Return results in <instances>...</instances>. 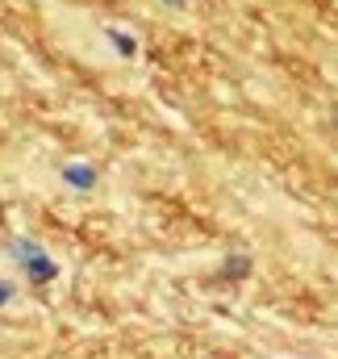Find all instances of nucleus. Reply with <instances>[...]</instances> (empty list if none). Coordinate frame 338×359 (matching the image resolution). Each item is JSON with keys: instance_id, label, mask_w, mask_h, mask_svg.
Listing matches in <instances>:
<instances>
[{"instance_id": "39448f33", "label": "nucleus", "mask_w": 338, "mask_h": 359, "mask_svg": "<svg viewBox=\"0 0 338 359\" xmlns=\"http://www.w3.org/2000/svg\"><path fill=\"white\" fill-rule=\"evenodd\" d=\"M13 301H17V280H13V276H0V313H4Z\"/></svg>"}, {"instance_id": "f03ea898", "label": "nucleus", "mask_w": 338, "mask_h": 359, "mask_svg": "<svg viewBox=\"0 0 338 359\" xmlns=\"http://www.w3.org/2000/svg\"><path fill=\"white\" fill-rule=\"evenodd\" d=\"M59 184L67 188V192H76V196H92L96 188H100V168L92 163V159H63L59 163Z\"/></svg>"}, {"instance_id": "20e7f679", "label": "nucleus", "mask_w": 338, "mask_h": 359, "mask_svg": "<svg viewBox=\"0 0 338 359\" xmlns=\"http://www.w3.org/2000/svg\"><path fill=\"white\" fill-rule=\"evenodd\" d=\"M251 255H243V251H230V255H226V259H222V271H217V276H222V280H226V284H243V280H251Z\"/></svg>"}, {"instance_id": "0eeeda50", "label": "nucleus", "mask_w": 338, "mask_h": 359, "mask_svg": "<svg viewBox=\"0 0 338 359\" xmlns=\"http://www.w3.org/2000/svg\"><path fill=\"white\" fill-rule=\"evenodd\" d=\"M330 126H334V130H338V104H334V109H330Z\"/></svg>"}, {"instance_id": "f257e3e1", "label": "nucleus", "mask_w": 338, "mask_h": 359, "mask_svg": "<svg viewBox=\"0 0 338 359\" xmlns=\"http://www.w3.org/2000/svg\"><path fill=\"white\" fill-rule=\"evenodd\" d=\"M4 259L13 264V271L29 284V288H50L63 268H59V259L50 255V247H42L38 238H29V234H13V238H4Z\"/></svg>"}, {"instance_id": "7ed1b4c3", "label": "nucleus", "mask_w": 338, "mask_h": 359, "mask_svg": "<svg viewBox=\"0 0 338 359\" xmlns=\"http://www.w3.org/2000/svg\"><path fill=\"white\" fill-rule=\"evenodd\" d=\"M104 46L121 59V63H134L142 55V38L130 29V25H104Z\"/></svg>"}, {"instance_id": "423d86ee", "label": "nucleus", "mask_w": 338, "mask_h": 359, "mask_svg": "<svg viewBox=\"0 0 338 359\" xmlns=\"http://www.w3.org/2000/svg\"><path fill=\"white\" fill-rule=\"evenodd\" d=\"M155 4H159L163 13H184V8H188V0H155Z\"/></svg>"}]
</instances>
